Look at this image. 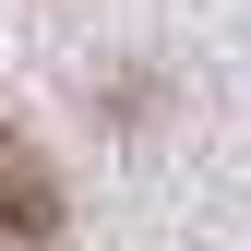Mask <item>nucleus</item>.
Segmentation results:
<instances>
[{"label":"nucleus","instance_id":"1","mask_svg":"<svg viewBox=\"0 0 251 251\" xmlns=\"http://www.w3.org/2000/svg\"><path fill=\"white\" fill-rule=\"evenodd\" d=\"M48 227H60V179L0 132V239H48Z\"/></svg>","mask_w":251,"mask_h":251}]
</instances>
